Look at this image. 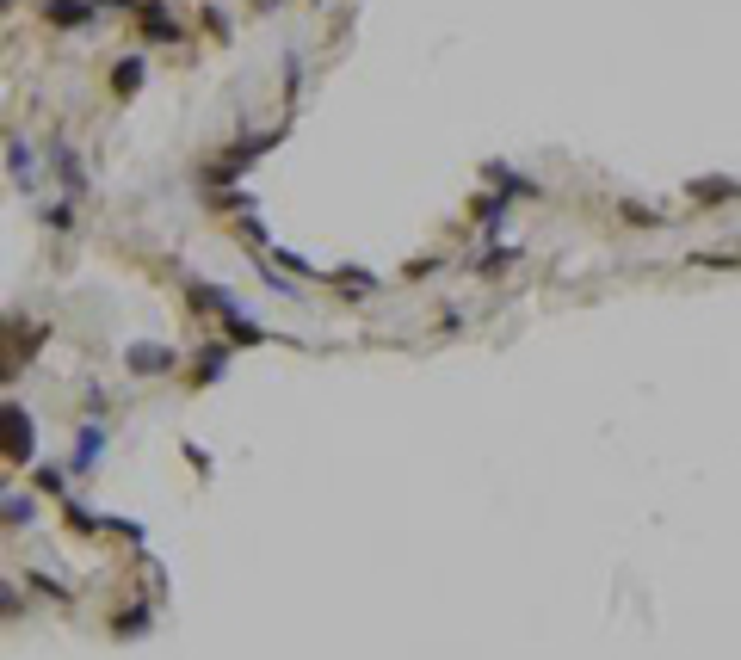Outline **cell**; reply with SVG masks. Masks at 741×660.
Masks as SVG:
<instances>
[{
  "mask_svg": "<svg viewBox=\"0 0 741 660\" xmlns=\"http://www.w3.org/2000/svg\"><path fill=\"white\" fill-rule=\"evenodd\" d=\"M7 457L13 463L31 457V420H25V408H7Z\"/></svg>",
  "mask_w": 741,
  "mask_h": 660,
  "instance_id": "6da1fadb",
  "label": "cell"
},
{
  "mask_svg": "<svg viewBox=\"0 0 741 660\" xmlns=\"http://www.w3.org/2000/svg\"><path fill=\"white\" fill-rule=\"evenodd\" d=\"M167 364H173V352H161V346H130V371L155 377V371H167Z\"/></svg>",
  "mask_w": 741,
  "mask_h": 660,
  "instance_id": "7a4b0ae2",
  "label": "cell"
},
{
  "mask_svg": "<svg viewBox=\"0 0 741 660\" xmlns=\"http://www.w3.org/2000/svg\"><path fill=\"white\" fill-rule=\"evenodd\" d=\"M87 0H50V25H87Z\"/></svg>",
  "mask_w": 741,
  "mask_h": 660,
  "instance_id": "3957f363",
  "label": "cell"
},
{
  "mask_svg": "<svg viewBox=\"0 0 741 660\" xmlns=\"http://www.w3.org/2000/svg\"><path fill=\"white\" fill-rule=\"evenodd\" d=\"M112 87H118V93H136V87H143V62H136V56H130V62H118Z\"/></svg>",
  "mask_w": 741,
  "mask_h": 660,
  "instance_id": "277c9868",
  "label": "cell"
},
{
  "mask_svg": "<svg viewBox=\"0 0 741 660\" xmlns=\"http://www.w3.org/2000/svg\"><path fill=\"white\" fill-rule=\"evenodd\" d=\"M692 192H698V198H729V179H698Z\"/></svg>",
  "mask_w": 741,
  "mask_h": 660,
  "instance_id": "5b68a950",
  "label": "cell"
},
{
  "mask_svg": "<svg viewBox=\"0 0 741 660\" xmlns=\"http://www.w3.org/2000/svg\"><path fill=\"white\" fill-rule=\"evenodd\" d=\"M7 519H13V525H31V500L13 494V500H7Z\"/></svg>",
  "mask_w": 741,
  "mask_h": 660,
  "instance_id": "8992f818",
  "label": "cell"
}]
</instances>
